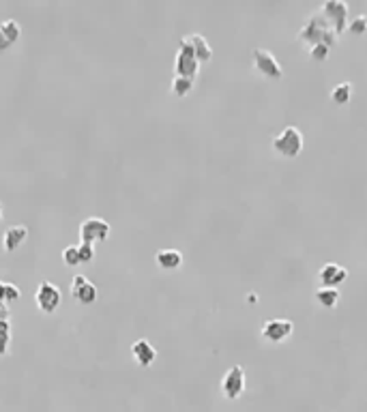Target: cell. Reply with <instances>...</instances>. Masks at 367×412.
Instances as JSON below:
<instances>
[{
    "label": "cell",
    "instance_id": "5",
    "mask_svg": "<svg viewBox=\"0 0 367 412\" xmlns=\"http://www.w3.org/2000/svg\"><path fill=\"white\" fill-rule=\"evenodd\" d=\"M254 67L260 71L262 76H267L271 80H282L284 78V67L275 58V54L271 50H254Z\"/></svg>",
    "mask_w": 367,
    "mask_h": 412
},
{
    "label": "cell",
    "instance_id": "27",
    "mask_svg": "<svg viewBox=\"0 0 367 412\" xmlns=\"http://www.w3.org/2000/svg\"><path fill=\"white\" fill-rule=\"evenodd\" d=\"M0 320H9V310L0 305Z\"/></svg>",
    "mask_w": 367,
    "mask_h": 412
},
{
    "label": "cell",
    "instance_id": "3",
    "mask_svg": "<svg viewBox=\"0 0 367 412\" xmlns=\"http://www.w3.org/2000/svg\"><path fill=\"white\" fill-rule=\"evenodd\" d=\"M320 13L326 17V22L333 26L337 34L344 32L348 22H351V7H348V3H344V0H326Z\"/></svg>",
    "mask_w": 367,
    "mask_h": 412
},
{
    "label": "cell",
    "instance_id": "4",
    "mask_svg": "<svg viewBox=\"0 0 367 412\" xmlns=\"http://www.w3.org/2000/svg\"><path fill=\"white\" fill-rule=\"evenodd\" d=\"M60 301H63L60 288L52 281H41L37 292H34V303H37V307L43 314H54L60 305Z\"/></svg>",
    "mask_w": 367,
    "mask_h": 412
},
{
    "label": "cell",
    "instance_id": "21",
    "mask_svg": "<svg viewBox=\"0 0 367 412\" xmlns=\"http://www.w3.org/2000/svg\"><path fill=\"white\" fill-rule=\"evenodd\" d=\"M0 30H3L13 43H17V39H20V34H22V26L17 24L15 20H5V22H0Z\"/></svg>",
    "mask_w": 367,
    "mask_h": 412
},
{
    "label": "cell",
    "instance_id": "28",
    "mask_svg": "<svg viewBox=\"0 0 367 412\" xmlns=\"http://www.w3.org/2000/svg\"><path fill=\"white\" fill-rule=\"evenodd\" d=\"M0 219H3V202H0Z\"/></svg>",
    "mask_w": 367,
    "mask_h": 412
},
{
    "label": "cell",
    "instance_id": "15",
    "mask_svg": "<svg viewBox=\"0 0 367 412\" xmlns=\"http://www.w3.org/2000/svg\"><path fill=\"white\" fill-rule=\"evenodd\" d=\"M26 237H28L26 226H11V228H7L5 237H3V247L7 252H15V249L26 241Z\"/></svg>",
    "mask_w": 367,
    "mask_h": 412
},
{
    "label": "cell",
    "instance_id": "16",
    "mask_svg": "<svg viewBox=\"0 0 367 412\" xmlns=\"http://www.w3.org/2000/svg\"><path fill=\"white\" fill-rule=\"evenodd\" d=\"M316 301L320 303L322 307L331 310L337 305L340 301V290L337 288H331V285H320V288L316 290Z\"/></svg>",
    "mask_w": 367,
    "mask_h": 412
},
{
    "label": "cell",
    "instance_id": "22",
    "mask_svg": "<svg viewBox=\"0 0 367 412\" xmlns=\"http://www.w3.org/2000/svg\"><path fill=\"white\" fill-rule=\"evenodd\" d=\"M63 262H65L67 266H78V264H82V262H80L78 245H69V247L63 249Z\"/></svg>",
    "mask_w": 367,
    "mask_h": 412
},
{
    "label": "cell",
    "instance_id": "13",
    "mask_svg": "<svg viewBox=\"0 0 367 412\" xmlns=\"http://www.w3.org/2000/svg\"><path fill=\"white\" fill-rule=\"evenodd\" d=\"M131 354L137 361V365H142V367L153 365V361L157 359V350L153 348V344L148 342V339H135V342L131 344Z\"/></svg>",
    "mask_w": 367,
    "mask_h": 412
},
{
    "label": "cell",
    "instance_id": "24",
    "mask_svg": "<svg viewBox=\"0 0 367 412\" xmlns=\"http://www.w3.org/2000/svg\"><path fill=\"white\" fill-rule=\"evenodd\" d=\"M329 52H331V47H329V45H324V43L309 45V58H311V61H318V63H322V61H326V58H329Z\"/></svg>",
    "mask_w": 367,
    "mask_h": 412
},
{
    "label": "cell",
    "instance_id": "20",
    "mask_svg": "<svg viewBox=\"0 0 367 412\" xmlns=\"http://www.w3.org/2000/svg\"><path fill=\"white\" fill-rule=\"evenodd\" d=\"M11 344V325L9 320H0V356H5L9 352Z\"/></svg>",
    "mask_w": 367,
    "mask_h": 412
},
{
    "label": "cell",
    "instance_id": "11",
    "mask_svg": "<svg viewBox=\"0 0 367 412\" xmlns=\"http://www.w3.org/2000/svg\"><path fill=\"white\" fill-rule=\"evenodd\" d=\"M191 52H194V56L198 58V63H206V61H211V56H213V50H211V45H208V41L202 37V34H198V32H194V34H187V37H183L181 39Z\"/></svg>",
    "mask_w": 367,
    "mask_h": 412
},
{
    "label": "cell",
    "instance_id": "14",
    "mask_svg": "<svg viewBox=\"0 0 367 412\" xmlns=\"http://www.w3.org/2000/svg\"><path fill=\"white\" fill-rule=\"evenodd\" d=\"M155 262L164 271H174V268H179L183 264V254L179 249H159L155 254Z\"/></svg>",
    "mask_w": 367,
    "mask_h": 412
},
{
    "label": "cell",
    "instance_id": "17",
    "mask_svg": "<svg viewBox=\"0 0 367 412\" xmlns=\"http://www.w3.org/2000/svg\"><path fill=\"white\" fill-rule=\"evenodd\" d=\"M353 93H355L353 82H342L333 88V91H331V101H333L335 105H346L348 101H351Z\"/></svg>",
    "mask_w": 367,
    "mask_h": 412
},
{
    "label": "cell",
    "instance_id": "26",
    "mask_svg": "<svg viewBox=\"0 0 367 412\" xmlns=\"http://www.w3.org/2000/svg\"><path fill=\"white\" fill-rule=\"evenodd\" d=\"M15 43L7 37V34L3 32V30H0V52H7L9 47H13Z\"/></svg>",
    "mask_w": 367,
    "mask_h": 412
},
{
    "label": "cell",
    "instance_id": "19",
    "mask_svg": "<svg viewBox=\"0 0 367 412\" xmlns=\"http://www.w3.org/2000/svg\"><path fill=\"white\" fill-rule=\"evenodd\" d=\"M172 93L177 97H185L191 93V88H194V80L191 78H183V76H174L172 78Z\"/></svg>",
    "mask_w": 367,
    "mask_h": 412
},
{
    "label": "cell",
    "instance_id": "12",
    "mask_svg": "<svg viewBox=\"0 0 367 412\" xmlns=\"http://www.w3.org/2000/svg\"><path fill=\"white\" fill-rule=\"evenodd\" d=\"M318 277H320L322 285H331V288H337V285H340L342 281H346L348 271H346V268H344L342 264H337V262H326V264H322Z\"/></svg>",
    "mask_w": 367,
    "mask_h": 412
},
{
    "label": "cell",
    "instance_id": "23",
    "mask_svg": "<svg viewBox=\"0 0 367 412\" xmlns=\"http://www.w3.org/2000/svg\"><path fill=\"white\" fill-rule=\"evenodd\" d=\"M346 30H351L353 34H365L367 32V15H357L348 22Z\"/></svg>",
    "mask_w": 367,
    "mask_h": 412
},
{
    "label": "cell",
    "instance_id": "1",
    "mask_svg": "<svg viewBox=\"0 0 367 412\" xmlns=\"http://www.w3.org/2000/svg\"><path fill=\"white\" fill-rule=\"evenodd\" d=\"M299 41L309 43V45L324 43L329 47H333L340 41V34L326 22V17L320 11H313L299 30Z\"/></svg>",
    "mask_w": 367,
    "mask_h": 412
},
{
    "label": "cell",
    "instance_id": "6",
    "mask_svg": "<svg viewBox=\"0 0 367 412\" xmlns=\"http://www.w3.org/2000/svg\"><path fill=\"white\" fill-rule=\"evenodd\" d=\"M110 232H112V228H110V224L106 219L89 217V219H84L80 224V241L95 245L99 241H106L110 237Z\"/></svg>",
    "mask_w": 367,
    "mask_h": 412
},
{
    "label": "cell",
    "instance_id": "8",
    "mask_svg": "<svg viewBox=\"0 0 367 412\" xmlns=\"http://www.w3.org/2000/svg\"><path fill=\"white\" fill-rule=\"evenodd\" d=\"M292 331H294V325L288 318H271L262 325V337L271 344L284 342V339H288L292 335Z\"/></svg>",
    "mask_w": 367,
    "mask_h": 412
},
{
    "label": "cell",
    "instance_id": "25",
    "mask_svg": "<svg viewBox=\"0 0 367 412\" xmlns=\"http://www.w3.org/2000/svg\"><path fill=\"white\" fill-rule=\"evenodd\" d=\"M78 252H80V262H91L95 258V247L91 243H80L78 245Z\"/></svg>",
    "mask_w": 367,
    "mask_h": 412
},
{
    "label": "cell",
    "instance_id": "9",
    "mask_svg": "<svg viewBox=\"0 0 367 412\" xmlns=\"http://www.w3.org/2000/svg\"><path fill=\"white\" fill-rule=\"evenodd\" d=\"M174 69H177V76H183V78H191V80H194L198 76L200 63L194 56V52H191L183 41L179 45L177 58H174Z\"/></svg>",
    "mask_w": 367,
    "mask_h": 412
},
{
    "label": "cell",
    "instance_id": "2",
    "mask_svg": "<svg viewBox=\"0 0 367 412\" xmlns=\"http://www.w3.org/2000/svg\"><path fill=\"white\" fill-rule=\"evenodd\" d=\"M273 151L282 157H296L301 151H303V133L299 127H294V124H288L282 131H279L275 138H273Z\"/></svg>",
    "mask_w": 367,
    "mask_h": 412
},
{
    "label": "cell",
    "instance_id": "10",
    "mask_svg": "<svg viewBox=\"0 0 367 412\" xmlns=\"http://www.w3.org/2000/svg\"><path fill=\"white\" fill-rule=\"evenodd\" d=\"M71 296L82 305H93L97 301V285L84 275H76L71 279Z\"/></svg>",
    "mask_w": 367,
    "mask_h": 412
},
{
    "label": "cell",
    "instance_id": "18",
    "mask_svg": "<svg viewBox=\"0 0 367 412\" xmlns=\"http://www.w3.org/2000/svg\"><path fill=\"white\" fill-rule=\"evenodd\" d=\"M20 296H22V292L17 285H13L9 281H0V305L7 307L9 303H15Z\"/></svg>",
    "mask_w": 367,
    "mask_h": 412
},
{
    "label": "cell",
    "instance_id": "7",
    "mask_svg": "<svg viewBox=\"0 0 367 412\" xmlns=\"http://www.w3.org/2000/svg\"><path fill=\"white\" fill-rule=\"evenodd\" d=\"M245 391V369L241 365H232L221 378V393L225 400H238Z\"/></svg>",
    "mask_w": 367,
    "mask_h": 412
}]
</instances>
